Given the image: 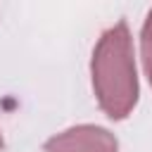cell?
Returning a JSON list of instances; mask_svg holds the SVG:
<instances>
[{"mask_svg":"<svg viewBox=\"0 0 152 152\" xmlns=\"http://www.w3.org/2000/svg\"><path fill=\"white\" fill-rule=\"evenodd\" d=\"M93 88L102 112L121 121L138 102V74L133 59V40L128 24L121 19L102 33L93 50Z\"/></svg>","mask_w":152,"mask_h":152,"instance_id":"cell-1","label":"cell"},{"mask_svg":"<svg viewBox=\"0 0 152 152\" xmlns=\"http://www.w3.org/2000/svg\"><path fill=\"white\" fill-rule=\"evenodd\" d=\"M0 147H2V135H0Z\"/></svg>","mask_w":152,"mask_h":152,"instance_id":"cell-4","label":"cell"},{"mask_svg":"<svg viewBox=\"0 0 152 152\" xmlns=\"http://www.w3.org/2000/svg\"><path fill=\"white\" fill-rule=\"evenodd\" d=\"M116 138L102 126H74L45 142V152H116Z\"/></svg>","mask_w":152,"mask_h":152,"instance_id":"cell-2","label":"cell"},{"mask_svg":"<svg viewBox=\"0 0 152 152\" xmlns=\"http://www.w3.org/2000/svg\"><path fill=\"white\" fill-rule=\"evenodd\" d=\"M140 50H142V64H145V74H147V81L152 86V10L145 19V26H142V36H140Z\"/></svg>","mask_w":152,"mask_h":152,"instance_id":"cell-3","label":"cell"}]
</instances>
